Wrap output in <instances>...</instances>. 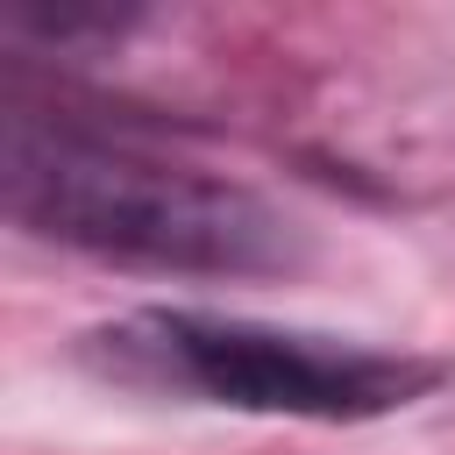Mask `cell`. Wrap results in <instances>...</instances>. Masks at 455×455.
Returning a JSON list of instances; mask_svg holds the SVG:
<instances>
[{"label": "cell", "instance_id": "1", "mask_svg": "<svg viewBox=\"0 0 455 455\" xmlns=\"http://www.w3.org/2000/svg\"><path fill=\"white\" fill-rule=\"evenodd\" d=\"M7 213L28 235L149 263V270H270L284 263V228L242 185L199 178L185 164L100 142L64 121L7 114Z\"/></svg>", "mask_w": 455, "mask_h": 455}, {"label": "cell", "instance_id": "2", "mask_svg": "<svg viewBox=\"0 0 455 455\" xmlns=\"http://www.w3.org/2000/svg\"><path fill=\"white\" fill-rule=\"evenodd\" d=\"M107 341H121V363L164 384H185L235 412H284V419H377L441 384V363L220 313H142Z\"/></svg>", "mask_w": 455, "mask_h": 455}]
</instances>
